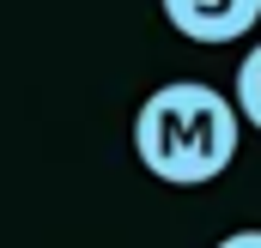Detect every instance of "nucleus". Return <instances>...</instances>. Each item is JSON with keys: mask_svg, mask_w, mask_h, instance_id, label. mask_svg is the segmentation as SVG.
<instances>
[{"mask_svg": "<svg viewBox=\"0 0 261 248\" xmlns=\"http://www.w3.org/2000/svg\"><path fill=\"white\" fill-rule=\"evenodd\" d=\"M237 121L261 127V43L237 61Z\"/></svg>", "mask_w": 261, "mask_h": 248, "instance_id": "obj_3", "label": "nucleus"}, {"mask_svg": "<svg viewBox=\"0 0 261 248\" xmlns=\"http://www.w3.org/2000/svg\"><path fill=\"white\" fill-rule=\"evenodd\" d=\"M134 158L170 188H200L237 164V103L200 79L158 85L134 115Z\"/></svg>", "mask_w": 261, "mask_h": 248, "instance_id": "obj_1", "label": "nucleus"}, {"mask_svg": "<svg viewBox=\"0 0 261 248\" xmlns=\"http://www.w3.org/2000/svg\"><path fill=\"white\" fill-rule=\"evenodd\" d=\"M213 248H261V230H231L225 242H213Z\"/></svg>", "mask_w": 261, "mask_h": 248, "instance_id": "obj_4", "label": "nucleus"}, {"mask_svg": "<svg viewBox=\"0 0 261 248\" xmlns=\"http://www.w3.org/2000/svg\"><path fill=\"white\" fill-rule=\"evenodd\" d=\"M158 6H164L176 37L206 43V49L237 43V37H249L261 24V0H158Z\"/></svg>", "mask_w": 261, "mask_h": 248, "instance_id": "obj_2", "label": "nucleus"}]
</instances>
